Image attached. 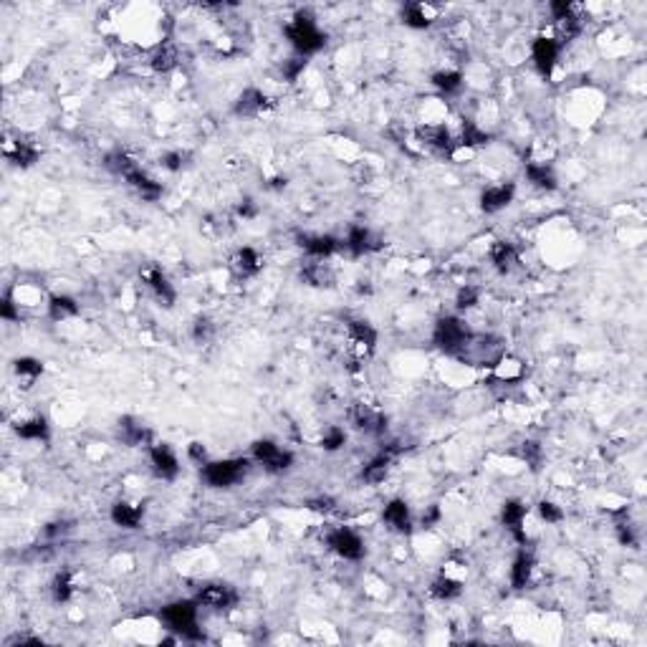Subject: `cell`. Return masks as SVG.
Masks as SVG:
<instances>
[{
  "label": "cell",
  "mask_w": 647,
  "mask_h": 647,
  "mask_svg": "<svg viewBox=\"0 0 647 647\" xmlns=\"http://www.w3.org/2000/svg\"><path fill=\"white\" fill-rule=\"evenodd\" d=\"M286 38L291 40V46L301 53V56H311V53L321 51L326 43V35L316 28L311 13L301 11L294 16L289 26H286Z\"/></svg>",
  "instance_id": "obj_1"
},
{
  "label": "cell",
  "mask_w": 647,
  "mask_h": 647,
  "mask_svg": "<svg viewBox=\"0 0 647 647\" xmlns=\"http://www.w3.org/2000/svg\"><path fill=\"white\" fill-rule=\"evenodd\" d=\"M162 622L167 624L172 632H179L185 640H205L200 630H197V602L190 599H179L172 604L162 607Z\"/></svg>",
  "instance_id": "obj_2"
},
{
  "label": "cell",
  "mask_w": 647,
  "mask_h": 647,
  "mask_svg": "<svg viewBox=\"0 0 647 647\" xmlns=\"http://www.w3.org/2000/svg\"><path fill=\"white\" fill-rule=\"evenodd\" d=\"M470 336L473 334L468 331V326H465L458 316L440 319L438 326H435V331H433V339H435V344H438L440 352L453 354V357H460L463 349L468 347Z\"/></svg>",
  "instance_id": "obj_3"
},
{
  "label": "cell",
  "mask_w": 647,
  "mask_h": 647,
  "mask_svg": "<svg viewBox=\"0 0 647 647\" xmlns=\"http://www.w3.org/2000/svg\"><path fill=\"white\" fill-rule=\"evenodd\" d=\"M248 470V460L245 458H231V460H213L205 463L202 468V478L205 483L213 485V488H231L233 483L245 475Z\"/></svg>",
  "instance_id": "obj_4"
},
{
  "label": "cell",
  "mask_w": 647,
  "mask_h": 647,
  "mask_svg": "<svg viewBox=\"0 0 647 647\" xmlns=\"http://www.w3.org/2000/svg\"><path fill=\"white\" fill-rule=\"evenodd\" d=\"M460 359H468L475 367H498L503 359V347L501 341L493 336H470L468 347L463 349Z\"/></svg>",
  "instance_id": "obj_5"
},
{
  "label": "cell",
  "mask_w": 647,
  "mask_h": 647,
  "mask_svg": "<svg viewBox=\"0 0 647 647\" xmlns=\"http://www.w3.org/2000/svg\"><path fill=\"white\" fill-rule=\"evenodd\" d=\"M197 604L202 607H210L215 612H228L233 607L238 604V592L236 587L226 582H213V584H205L195 597Z\"/></svg>",
  "instance_id": "obj_6"
},
{
  "label": "cell",
  "mask_w": 647,
  "mask_h": 647,
  "mask_svg": "<svg viewBox=\"0 0 647 647\" xmlns=\"http://www.w3.org/2000/svg\"><path fill=\"white\" fill-rule=\"evenodd\" d=\"M253 458L268 470V473H283L294 465V455L289 450H281L271 440H258L253 445Z\"/></svg>",
  "instance_id": "obj_7"
},
{
  "label": "cell",
  "mask_w": 647,
  "mask_h": 647,
  "mask_svg": "<svg viewBox=\"0 0 647 647\" xmlns=\"http://www.w3.org/2000/svg\"><path fill=\"white\" fill-rule=\"evenodd\" d=\"M326 541H329V546L336 551V554L344 556V559H349V561H357L364 556V541L352 531V529H336V531L329 533Z\"/></svg>",
  "instance_id": "obj_8"
},
{
  "label": "cell",
  "mask_w": 647,
  "mask_h": 647,
  "mask_svg": "<svg viewBox=\"0 0 647 647\" xmlns=\"http://www.w3.org/2000/svg\"><path fill=\"white\" fill-rule=\"evenodd\" d=\"M150 460H152V470H155L157 478L162 480H172L179 473V463L175 458V453L170 450V445H155L150 450Z\"/></svg>",
  "instance_id": "obj_9"
},
{
  "label": "cell",
  "mask_w": 647,
  "mask_h": 647,
  "mask_svg": "<svg viewBox=\"0 0 647 647\" xmlns=\"http://www.w3.org/2000/svg\"><path fill=\"white\" fill-rule=\"evenodd\" d=\"M531 56H533L536 69L541 71L543 76H549L556 66V58H559V40L536 38L533 40V46H531Z\"/></svg>",
  "instance_id": "obj_10"
},
{
  "label": "cell",
  "mask_w": 647,
  "mask_h": 647,
  "mask_svg": "<svg viewBox=\"0 0 647 647\" xmlns=\"http://www.w3.org/2000/svg\"><path fill=\"white\" fill-rule=\"evenodd\" d=\"M417 139L422 145H428L430 150L435 152H443V155H450L455 142H453L450 132L443 127V124H430V127H417Z\"/></svg>",
  "instance_id": "obj_11"
},
{
  "label": "cell",
  "mask_w": 647,
  "mask_h": 647,
  "mask_svg": "<svg viewBox=\"0 0 647 647\" xmlns=\"http://www.w3.org/2000/svg\"><path fill=\"white\" fill-rule=\"evenodd\" d=\"M142 281L147 283L152 289V294L157 296V299L165 304V306H172L175 304V299H177V294H175V289H172V283H170V278L165 276V273L160 271V268H145L142 271Z\"/></svg>",
  "instance_id": "obj_12"
},
{
  "label": "cell",
  "mask_w": 647,
  "mask_h": 647,
  "mask_svg": "<svg viewBox=\"0 0 647 647\" xmlns=\"http://www.w3.org/2000/svg\"><path fill=\"white\" fill-rule=\"evenodd\" d=\"M524 519H526V506L524 501H519V498H511V501L503 503V511H501V521L503 526L509 529L511 533L516 536V541L519 543H526V533H524Z\"/></svg>",
  "instance_id": "obj_13"
},
{
  "label": "cell",
  "mask_w": 647,
  "mask_h": 647,
  "mask_svg": "<svg viewBox=\"0 0 647 647\" xmlns=\"http://www.w3.org/2000/svg\"><path fill=\"white\" fill-rule=\"evenodd\" d=\"M352 420H354V425H357V430H364V433H370V435H380V433H385V428H387L385 415L372 410L370 404H357L352 410Z\"/></svg>",
  "instance_id": "obj_14"
},
{
  "label": "cell",
  "mask_w": 647,
  "mask_h": 647,
  "mask_svg": "<svg viewBox=\"0 0 647 647\" xmlns=\"http://www.w3.org/2000/svg\"><path fill=\"white\" fill-rule=\"evenodd\" d=\"M514 195H516L514 182L488 187V190H483V195H480V208H483L485 213H498V210H503L506 205H511Z\"/></svg>",
  "instance_id": "obj_15"
},
{
  "label": "cell",
  "mask_w": 647,
  "mask_h": 647,
  "mask_svg": "<svg viewBox=\"0 0 647 647\" xmlns=\"http://www.w3.org/2000/svg\"><path fill=\"white\" fill-rule=\"evenodd\" d=\"M347 250L352 255H364V253H370V250H377V248H382V243L380 240H375L372 238V233L367 231L364 226H352L349 228V233H347Z\"/></svg>",
  "instance_id": "obj_16"
},
{
  "label": "cell",
  "mask_w": 647,
  "mask_h": 647,
  "mask_svg": "<svg viewBox=\"0 0 647 647\" xmlns=\"http://www.w3.org/2000/svg\"><path fill=\"white\" fill-rule=\"evenodd\" d=\"M268 106V96L260 89H245L236 101L238 116H255Z\"/></svg>",
  "instance_id": "obj_17"
},
{
  "label": "cell",
  "mask_w": 647,
  "mask_h": 647,
  "mask_svg": "<svg viewBox=\"0 0 647 647\" xmlns=\"http://www.w3.org/2000/svg\"><path fill=\"white\" fill-rule=\"evenodd\" d=\"M142 516H145V509L142 506H134V503L127 501H119L111 506V521L121 529H137L142 524Z\"/></svg>",
  "instance_id": "obj_18"
},
{
  "label": "cell",
  "mask_w": 647,
  "mask_h": 647,
  "mask_svg": "<svg viewBox=\"0 0 647 647\" xmlns=\"http://www.w3.org/2000/svg\"><path fill=\"white\" fill-rule=\"evenodd\" d=\"M385 521H387L394 531H399V533H410L412 531L410 509H407V503L399 501V498H394V501L387 503V509H385Z\"/></svg>",
  "instance_id": "obj_19"
},
{
  "label": "cell",
  "mask_w": 647,
  "mask_h": 647,
  "mask_svg": "<svg viewBox=\"0 0 647 647\" xmlns=\"http://www.w3.org/2000/svg\"><path fill=\"white\" fill-rule=\"evenodd\" d=\"M349 329V336H352V341L357 344L362 352H372L377 344V331L372 324L362 321V319H352V321L347 324Z\"/></svg>",
  "instance_id": "obj_20"
},
{
  "label": "cell",
  "mask_w": 647,
  "mask_h": 647,
  "mask_svg": "<svg viewBox=\"0 0 647 647\" xmlns=\"http://www.w3.org/2000/svg\"><path fill=\"white\" fill-rule=\"evenodd\" d=\"M491 260H493V266H496L498 273H509L511 268L516 266V260H519V253H516L514 243H509V240H496V243H493Z\"/></svg>",
  "instance_id": "obj_21"
},
{
  "label": "cell",
  "mask_w": 647,
  "mask_h": 647,
  "mask_svg": "<svg viewBox=\"0 0 647 647\" xmlns=\"http://www.w3.org/2000/svg\"><path fill=\"white\" fill-rule=\"evenodd\" d=\"M394 458V450H387V453H380V455L375 458L372 463H367L362 470V480L364 483H382V480L387 478L389 473V463H392Z\"/></svg>",
  "instance_id": "obj_22"
},
{
  "label": "cell",
  "mask_w": 647,
  "mask_h": 647,
  "mask_svg": "<svg viewBox=\"0 0 647 647\" xmlns=\"http://www.w3.org/2000/svg\"><path fill=\"white\" fill-rule=\"evenodd\" d=\"M124 179H127L129 185H132L134 190L139 192V195L145 197V200H157V197L162 195V185H160V182H157V179H152L147 172H142L139 167L134 170L132 175H127Z\"/></svg>",
  "instance_id": "obj_23"
},
{
  "label": "cell",
  "mask_w": 647,
  "mask_h": 647,
  "mask_svg": "<svg viewBox=\"0 0 647 647\" xmlns=\"http://www.w3.org/2000/svg\"><path fill=\"white\" fill-rule=\"evenodd\" d=\"M119 438L121 443L127 445H142L145 440H150V430L142 425V422L132 420V417H121L119 420Z\"/></svg>",
  "instance_id": "obj_24"
},
{
  "label": "cell",
  "mask_w": 647,
  "mask_h": 647,
  "mask_svg": "<svg viewBox=\"0 0 647 647\" xmlns=\"http://www.w3.org/2000/svg\"><path fill=\"white\" fill-rule=\"evenodd\" d=\"M301 245H304V248H306V253L314 255V258L331 255L336 248H339L336 238H331V236H304V238H301Z\"/></svg>",
  "instance_id": "obj_25"
},
{
  "label": "cell",
  "mask_w": 647,
  "mask_h": 647,
  "mask_svg": "<svg viewBox=\"0 0 647 647\" xmlns=\"http://www.w3.org/2000/svg\"><path fill=\"white\" fill-rule=\"evenodd\" d=\"M233 268H236L240 276H253L263 268V258L255 253L253 248H240L233 258Z\"/></svg>",
  "instance_id": "obj_26"
},
{
  "label": "cell",
  "mask_w": 647,
  "mask_h": 647,
  "mask_svg": "<svg viewBox=\"0 0 647 647\" xmlns=\"http://www.w3.org/2000/svg\"><path fill=\"white\" fill-rule=\"evenodd\" d=\"M526 177H529V182H533L536 187H541V190H556L554 170L546 167V165L529 162V165H526Z\"/></svg>",
  "instance_id": "obj_27"
},
{
  "label": "cell",
  "mask_w": 647,
  "mask_h": 647,
  "mask_svg": "<svg viewBox=\"0 0 647 647\" xmlns=\"http://www.w3.org/2000/svg\"><path fill=\"white\" fill-rule=\"evenodd\" d=\"M531 572H533V556L521 551L516 556L514 566H511V584H514L516 590H524L526 584H529V579H531Z\"/></svg>",
  "instance_id": "obj_28"
},
{
  "label": "cell",
  "mask_w": 647,
  "mask_h": 647,
  "mask_svg": "<svg viewBox=\"0 0 647 647\" xmlns=\"http://www.w3.org/2000/svg\"><path fill=\"white\" fill-rule=\"evenodd\" d=\"M150 61H152V69L165 74V71L175 69V64H177V48H175L170 40H165V43H160V46L155 48Z\"/></svg>",
  "instance_id": "obj_29"
},
{
  "label": "cell",
  "mask_w": 647,
  "mask_h": 647,
  "mask_svg": "<svg viewBox=\"0 0 647 647\" xmlns=\"http://www.w3.org/2000/svg\"><path fill=\"white\" fill-rule=\"evenodd\" d=\"M402 21L404 26L410 28H428L433 21H430V8H425L422 3H410V6L402 8Z\"/></svg>",
  "instance_id": "obj_30"
},
{
  "label": "cell",
  "mask_w": 647,
  "mask_h": 647,
  "mask_svg": "<svg viewBox=\"0 0 647 647\" xmlns=\"http://www.w3.org/2000/svg\"><path fill=\"white\" fill-rule=\"evenodd\" d=\"M48 314L56 321H64L79 314V304H76L71 296H51V304H48Z\"/></svg>",
  "instance_id": "obj_31"
},
{
  "label": "cell",
  "mask_w": 647,
  "mask_h": 647,
  "mask_svg": "<svg viewBox=\"0 0 647 647\" xmlns=\"http://www.w3.org/2000/svg\"><path fill=\"white\" fill-rule=\"evenodd\" d=\"M16 433L26 440H48V422L46 417H33V420L18 425Z\"/></svg>",
  "instance_id": "obj_32"
},
{
  "label": "cell",
  "mask_w": 647,
  "mask_h": 647,
  "mask_svg": "<svg viewBox=\"0 0 647 647\" xmlns=\"http://www.w3.org/2000/svg\"><path fill=\"white\" fill-rule=\"evenodd\" d=\"M51 595L53 599L61 604V602H69L74 597V579H71V572H58L51 582Z\"/></svg>",
  "instance_id": "obj_33"
},
{
  "label": "cell",
  "mask_w": 647,
  "mask_h": 647,
  "mask_svg": "<svg viewBox=\"0 0 647 647\" xmlns=\"http://www.w3.org/2000/svg\"><path fill=\"white\" fill-rule=\"evenodd\" d=\"M430 592H433V597H438V599H455V597H460L463 587L458 579L438 577L433 582V587H430Z\"/></svg>",
  "instance_id": "obj_34"
},
{
  "label": "cell",
  "mask_w": 647,
  "mask_h": 647,
  "mask_svg": "<svg viewBox=\"0 0 647 647\" xmlns=\"http://www.w3.org/2000/svg\"><path fill=\"white\" fill-rule=\"evenodd\" d=\"M8 160H11L13 165H18V167H31V165L38 160V150H35L33 145H28V142H21V139H18L16 150L8 152Z\"/></svg>",
  "instance_id": "obj_35"
},
{
  "label": "cell",
  "mask_w": 647,
  "mask_h": 647,
  "mask_svg": "<svg viewBox=\"0 0 647 647\" xmlns=\"http://www.w3.org/2000/svg\"><path fill=\"white\" fill-rule=\"evenodd\" d=\"M488 134L483 132V129H478L473 124V121H463V129H460V139H458V145L463 147H483L488 145Z\"/></svg>",
  "instance_id": "obj_36"
},
{
  "label": "cell",
  "mask_w": 647,
  "mask_h": 647,
  "mask_svg": "<svg viewBox=\"0 0 647 647\" xmlns=\"http://www.w3.org/2000/svg\"><path fill=\"white\" fill-rule=\"evenodd\" d=\"M106 170L114 175H119V177H127V175H132L134 170H137V165H134V160L129 155H124V152H111L109 157H106Z\"/></svg>",
  "instance_id": "obj_37"
},
{
  "label": "cell",
  "mask_w": 647,
  "mask_h": 647,
  "mask_svg": "<svg viewBox=\"0 0 647 647\" xmlns=\"http://www.w3.org/2000/svg\"><path fill=\"white\" fill-rule=\"evenodd\" d=\"M301 276H304L306 283H311V286H331V281H334L331 271L324 266V263H309V266L301 271Z\"/></svg>",
  "instance_id": "obj_38"
},
{
  "label": "cell",
  "mask_w": 647,
  "mask_h": 647,
  "mask_svg": "<svg viewBox=\"0 0 647 647\" xmlns=\"http://www.w3.org/2000/svg\"><path fill=\"white\" fill-rule=\"evenodd\" d=\"M433 84L440 89V92L453 94L460 89L463 76H460V71H438V74H433Z\"/></svg>",
  "instance_id": "obj_39"
},
{
  "label": "cell",
  "mask_w": 647,
  "mask_h": 647,
  "mask_svg": "<svg viewBox=\"0 0 647 647\" xmlns=\"http://www.w3.org/2000/svg\"><path fill=\"white\" fill-rule=\"evenodd\" d=\"M40 372H43V364H40L38 359H33V357L16 359V375L26 377L28 382H33L35 377H40Z\"/></svg>",
  "instance_id": "obj_40"
},
{
  "label": "cell",
  "mask_w": 647,
  "mask_h": 647,
  "mask_svg": "<svg viewBox=\"0 0 647 647\" xmlns=\"http://www.w3.org/2000/svg\"><path fill=\"white\" fill-rule=\"evenodd\" d=\"M582 26H584V21H582V16L579 13H572L569 18H564L559 23V31H561V38L564 40H572L574 35H579L582 33Z\"/></svg>",
  "instance_id": "obj_41"
},
{
  "label": "cell",
  "mask_w": 647,
  "mask_h": 647,
  "mask_svg": "<svg viewBox=\"0 0 647 647\" xmlns=\"http://www.w3.org/2000/svg\"><path fill=\"white\" fill-rule=\"evenodd\" d=\"M215 334V324L210 321L208 316H200L195 321V326H192V336H195V341H200V344H205V341H210Z\"/></svg>",
  "instance_id": "obj_42"
},
{
  "label": "cell",
  "mask_w": 647,
  "mask_h": 647,
  "mask_svg": "<svg viewBox=\"0 0 647 647\" xmlns=\"http://www.w3.org/2000/svg\"><path fill=\"white\" fill-rule=\"evenodd\" d=\"M344 443H347V435H344V430H339V428L326 430V435L321 438V448H324V450H329V453L339 450Z\"/></svg>",
  "instance_id": "obj_43"
},
{
  "label": "cell",
  "mask_w": 647,
  "mask_h": 647,
  "mask_svg": "<svg viewBox=\"0 0 647 647\" xmlns=\"http://www.w3.org/2000/svg\"><path fill=\"white\" fill-rule=\"evenodd\" d=\"M538 516H541L546 524H559L561 519H564V511L556 506V503L551 501H541L538 503Z\"/></svg>",
  "instance_id": "obj_44"
},
{
  "label": "cell",
  "mask_w": 647,
  "mask_h": 647,
  "mask_svg": "<svg viewBox=\"0 0 647 647\" xmlns=\"http://www.w3.org/2000/svg\"><path fill=\"white\" fill-rule=\"evenodd\" d=\"M478 299H480L478 289H473V286H463V289L458 291L455 304H458V309H473L475 304H478Z\"/></svg>",
  "instance_id": "obj_45"
},
{
  "label": "cell",
  "mask_w": 647,
  "mask_h": 647,
  "mask_svg": "<svg viewBox=\"0 0 647 647\" xmlns=\"http://www.w3.org/2000/svg\"><path fill=\"white\" fill-rule=\"evenodd\" d=\"M524 460L531 465V470H538V465H541V445L533 443V440L524 443Z\"/></svg>",
  "instance_id": "obj_46"
},
{
  "label": "cell",
  "mask_w": 647,
  "mask_h": 647,
  "mask_svg": "<svg viewBox=\"0 0 647 647\" xmlns=\"http://www.w3.org/2000/svg\"><path fill=\"white\" fill-rule=\"evenodd\" d=\"M304 69H306V58H291V61L283 64V76L289 81H296Z\"/></svg>",
  "instance_id": "obj_47"
},
{
  "label": "cell",
  "mask_w": 647,
  "mask_h": 647,
  "mask_svg": "<svg viewBox=\"0 0 647 647\" xmlns=\"http://www.w3.org/2000/svg\"><path fill=\"white\" fill-rule=\"evenodd\" d=\"M162 165H165L170 172H177V170H182V165H185V155H182V152H167V155L162 157Z\"/></svg>",
  "instance_id": "obj_48"
},
{
  "label": "cell",
  "mask_w": 647,
  "mask_h": 647,
  "mask_svg": "<svg viewBox=\"0 0 647 647\" xmlns=\"http://www.w3.org/2000/svg\"><path fill=\"white\" fill-rule=\"evenodd\" d=\"M551 13H554L556 23H561L564 18H569L574 13V6L572 3H566V0H556V3H551Z\"/></svg>",
  "instance_id": "obj_49"
},
{
  "label": "cell",
  "mask_w": 647,
  "mask_h": 647,
  "mask_svg": "<svg viewBox=\"0 0 647 647\" xmlns=\"http://www.w3.org/2000/svg\"><path fill=\"white\" fill-rule=\"evenodd\" d=\"M0 316L6 319V321H18V319H21V314L16 311V304L11 301V296H6V299L0 301Z\"/></svg>",
  "instance_id": "obj_50"
},
{
  "label": "cell",
  "mask_w": 647,
  "mask_h": 647,
  "mask_svg": "<svg viewBox=\"0 0 647 647\" xmlns=\"http://www.w3.org/2000/svg\"><path fill=\"white\" fill-rule=\"evenodd\" d=\"M617 538L622 546H635V533H632V526L630 524H617Z\"/></svg>",
  "instance_id": "obj_51"
},
{
  "label": "cell",
  "mask_w": 647,
  "mask_h": 647,
  "mask_svg": "<svg viewBox=\"0 0 647 647\" xmlns=\"http://www.w3.org/2000/svg\"><path fill=\"white\" fill-rule=\"evenodd\" d=\"M187 453H190V458H192L195 463H205V460H208V450L202 448V443H190Z\"/></svg>",
  "instance_id": "obj_52"
},
{
  "label": "cell",
  "mask_w": 647,
  "mask_h": 647,
  "mask_svg": "<svg viewBox=\"0 0 647 647\" xmlns=\"http://www.w3.org/2000/svg\"><path fill=\"white\" fill-rule=\"evenodd\" d=\"M238 215H243V218H255V215H258V208L253 205V200H243L240 205H238Z\"/></svg>",
  "instance_id": "obj_53"
},
{
  "label": "cell",
  "mask_w": 647,
  "mask_h": 647,
  "mask_svg": "<svg viewBox=\"0 0 647 647\" xmlns=\"http://www.w3.org/2000/svg\"><path fill=\"white\" fill-rule=\"evenodd\" d=\"M438 521H440V506H430L428 514H422V526H425V529L438 524Z\"/></svg>",
  "instance_id": "obj_54"
},
{
  "label": "cell",
  "mask_w": 647,
  "mask_h": 647,
  "mask_svg": "<svg viewBox=\"0 0 647 647\" xmlns=\"http://www.w3.org/2000/svg\"><path fill=\"white\" fill-rule=\"evenodd\" d=\"M309 509L311 511H331V501L329 498H316V501H309Z\"/></svg>",
  "instance_id": "obj_55"
},
{
  "label": "cell",
  "mask_w": 647,
  "mask_h": 647,
  "mask_svg": "<svg viewBox=\"0 0 647 647\" xmlns=\"http://www.w3.org/2000/svg\"><path fill=\"white\" fill-rule=\"evenodd\" d=\"M69 526L66 524H48V529H46V536H58V533H64Z\"/></svg>",
  "instance_id": "obj_56"
},
{
  "label": "cell",
  "mask_w": 647,
  "mask_h": 647,
  "mask_svg": "<svg viewBox=\"0 0 647 647\" xmlns=\"http://www.w3.org/2000/svg\"><path fill=\"white\" fill-rule=\"evenodd\" d=\"M286 182H289L286 177H273L271 179V187H273V190H281V187H286Z\"/></svg>",
  "instance_id": "obj_57"
}]
</instances>
